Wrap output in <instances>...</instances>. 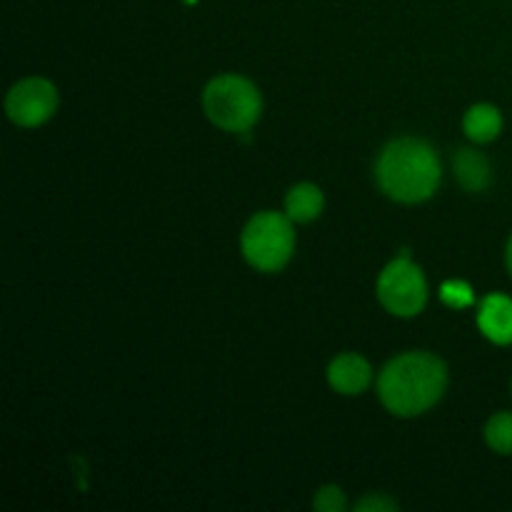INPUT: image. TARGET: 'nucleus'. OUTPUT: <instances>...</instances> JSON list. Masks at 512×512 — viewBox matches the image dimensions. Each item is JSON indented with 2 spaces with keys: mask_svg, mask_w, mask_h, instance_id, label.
Wrapping results in <instances>:
<instances>
[{
  "mask_svg": "<svg viewBox=\"0 0 512 512\" xmlns=\"http://www.w3.org/2000/svg\"><path fill=\"white\" fill-rule=\"evenodd\" d=\"M378 300L388 313L413 318L428 303V283L408 250L398 255L378 278Z\"/></svg>",
  "mask_w": 512,
  "mask_h": 512,
  "instance_id": "39448f33",
  "label": "nucleus"
},
{
  "mask_svg": "<svg viewBox=\"0 0 512 512\" xmlns=\"http://www.w3.org/2000/svg\"><path fill=\"white\" fill-rule=\"evenodd\" d=\"M453 173L460 188H465L468 193H483L493 183V168H490L488 158L473 148L455 150Z\"/></svg>",
  "mask_w": 512,
  "mask_h": 512,
  "instance_id": "1a4fd4ad",
  "label": "nucleus"
},
{
  "mask_svg": "<svg viewBox=\"0 0 512 512\" xmlns=\"http://www.w3.org/2000/svg\"><path fill=\"white\" fill-rule=\"evenodd\" d=\"M485 443L500 455H512V413H495L485 425Z\"/></svg>",
  "mask_w": 512,
  "mask_h": 512,
  "instance_id": "f8f14e48",
  "label": "nucleus"
},
{
  "mask_svg": "<svg viewBox=\"0 0 512 512\" xmlns=\"http://www.w3.org/2000/svg\"><path fill=\"white\" fill-rule=\"evenodd\" d=\"M355 510L358 512H393V510H398V505H395L390 498H385V495L370 493V495H365L363 500H358Z\"/></svg>",
  "mask_w": 512,
  "mask_h": 512,
  "instance_id": "2eb2a0df",
  "label": "nucleus"
},
{
  "mask_svg": "<svg viewBox=\"0 0 512 512\" xmlns=\"http://www.w3.org/2000/svg\"><path fill=\"white\" fill-rule=\"evenodd\" d=\"M373 380V370L365 358L355 353H343L330 363L328 383L340 395H360Z\"/></svg>",
  "mask_w": 512,
  "mask_h": 512,
  "instance_id": "0eeeda50",
  "label": "nucleus"
},
{
  "mask_svg": "<svg viewBox=\"0 0 512 512\" xmlns=\"http://www.w3.org/2000/svg\"><path fill=\"white\" fill-rule=\"evenodd\" d=\"M463 130L473 143H490L503 130V115H500V110L495 105L478 103L465 113Z\"/></svg>",
  "mask_w": 512,
  "mask_h": 512,
  "instance_id": "9d476101",
  "label": "nucleus"
},
{
  "mask_svg": "<svg viewBox=\"0 0 512 512\" xmlns=\"http://www.w3.org/2000/svg\"><path fill=\"white\" fill-rule=\"evenodd\" d=\"M323 193L313 183H300L285 195V215L293 223H310L323 213Z\"/></svg>",
  "mask_w": 512,
  "mask_h": 512,
  "instance_id": "9b49d317",
  "label": "nucleus"
},
{
  "mask_svg": "<svg viewBox=\"0 0 512 512\" xmlns=\"http://www.w3.org/2000/svg\"><path fill=\"white\" fill-rule=\"evenodd\" d=\"M58 108V90L45 78H25L10 88L5 113L20 128H35L53 118Z\"/></svg>",
  "mask_w": 512,
  "mask_h": 512,
  "instance_id": "423d86ee",
  "label": "nucleus"
},
{
  "mask_svg": "<svg viewBox=\"0 0 512 512\" xmlns=\"http://www.w3.org/2000/svg\"><path fill=\"white\" fill-rule=\"evenodd\" d=\"M313 508L318 512H343L345 510V493L338 485H325L315 493Z\"/></svg>",
  "mask_w": 512,
  "mask_h": 512,
  "instance_id": "ddd939ff",
  "label": "nucleus"
},
{
  "mask_svg": "<svg viewBox=\"0 0 512 512\" xmlns=\"http://www.w3.org/2000/svg\"><path fill=\"white\" fill-rule=\"evenodd\" d=\"M448 388V368L430 353H403L378 378V395L398 418H415L433 408Z\"/></svg>",
  "mask_w": 512,
  "mask_h": 512,
  "instance_id": "f257e3e1",
  "label": "nucleus"
},
{
  "mask_svg": "<svg viewBox=\"0 0 512 512\" xmlns=\"http://www.w3.org/2000/svg\"><path fill=\"white\" fill-rule=\"evenodd\" d=\"M440 295H443V300L450 308H465V305L473 303V290L465 283H445Z\"/></svg>",
  "mask_w": 512,
  "mask_h": 512,
  "instance_id": "4468645a",
  "label": "nucleus"
},
{
  "mask_svg": "<svg viewBox=\"0 0 512 512\" xmlns=\"http://www.w3.org/2000/svg\"><path fill=\"white\" fill-rule=\"evenodd\" d=\"M505 260H508V270H510V275H512V235H510V240H508V250H505Z\"/></svg>",
  "mask_w": 512,
  "mask_h": 512,
  "instance_id": "dca6fc26",
  "label": "nucleus"
},
{
  "mask_svg": "<svg viewBox=\"0 0 512 512\" xmlns=\"http://www.w3.org/2000/svg\"><path fill=\"white\" fill-rule=\"evenodd\" d=\"M380 190L398 203H423L440 185V158L433 145L420 138L388 143L375 163Z\"/></svg>",
  "mask_w": 512,
  "mask_h": 512,
  "instance_id": "f03ea898",
  "label": "nucleus"
},
{
  "mask_svg": "<svg viewBox=\"0 0 512 512\" xmlns=\"http://www.w3.org/2000/svg\"><path fill=\"white\" fill-rule=\"evenodd\" d=\"M480 333L498 345L512 343V298L503 293H493L480 303L478 313Z\"/></svg>",
  "mask_w": 512,
  "mask_h": 512,
  "instance_id": "6e6552de",
  "label": "nucleus"
},
{
  "mask_svg": "<svg viewBox=\"0 0 512 512\" xmlns=\"http://www.w3.org/2000/svg\"><path fill=\"white\" fill-rule=\"evenodd\" d=\"M205 115L228 133H248L263 113L260 90L243 75H218L203 93Z\"/></svg>",
  "mask_w": 512,
  "mask_h": 512,
  "instance_id": "7ed1b4c3",
  "label": "nucleus"
},
{
  "mask_svg": "<svg viewBox=\"0 0 512 512\" xmlns=\"http://www.w3.org/2000/svg\"><path fill=\"white\" fill-rule=\"evenodd\" d=\"M240 248H243L245 260L255 270L275 273V270L285 268L295 250V233L290 218L275 213V210L253 215L243 230Z\"/></svg>",
  "mask_w": 512,
  "mask_h": 512,
  "instance_id": "20e7f679",
  "label": "nucleus"
}]
</instances>
